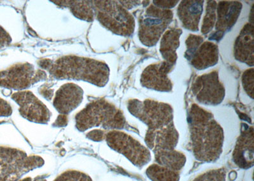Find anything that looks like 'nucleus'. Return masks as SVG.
Returning a JSON list of instances; mask_svg holds the SVG:
<instances>
[{
  "instance_id": "f257e3e1",
  "label": "nucleus",
  "mask_w": 254,
  "mask_h": 181,
  "mask_svg": "<svg viewBox=\"0 0 254 181\" xmlns=\"http://www.w3.org/2000/svg\"><path fill=\"white\" fill-rule=\"evenodd\" d=\"M38 65L55 80L83 81L103 87L110 78V68L106 63L83 57L65 56L56 60L45 59Z\"/></svg>"
},
{
  "instance_id": "f03ea898",
  "label": "nucleus",
  "mask_w": 254,
  "mask_h": 181,
  "mask_svg": "<svg viewBox=\"0 0 254 181\" xmlns=\"http://www.w3.org/2000/svg\"><path fill=\"white\" fill-rule=\"evenodd\" d=\"M192 153L198 161L212 163L221 157L224 132L210 113L192 106L189 115Z\"/></svg>"
},
{
  "instance_id": "7ed1b4c3",
  "label": "nucleus",
  "mask_w": 254,
  "mask_h": 181,
  "mask_svg": "<svg viewBox=\"0 0 254 181\" xmlns=\"http://www.w3.org/2000/svg\"><path fill=\"white\" fill-rule=\"evenodd\" d=\"M76 127L80 132L101 126L106 130L126 128L123 113L105 99H99L88 103L75 117Z\"/></svg>"
},
{
  "instance_id": "20e7f679",
  "label": "nucleus",
  "mask_w": 254,
  "mask_h": 181,
  "mask_svg": "<svg viewBox=\"0 0 254 181\" xmlns=\"http://www.w3.org/2000/svg\"><path fill=\"white\" fill-rule=\"evenodd\" d=\"M95 18L104 28L116 35L130 36L134 30V20L126 8L115 1H92Z\"/></svg>"
},
{
  "instance_id": "39448f33",
  "label": "nucleus",
  "mask_w": 254,
  "mask_h": 181,
  "mask_svg": "<svg viewBox=\"0 0 254 181\" xmlns=\"http://www.w3.org/2000/svg\"><path fill=\"white\" fill-rule=\"evenodd\" d=\"M128 110L146 124L147 132H159L174 126L173 113L169 106L152 101H146L143 105L140 102L131 101Z\"/></svg>"
},
{
  "instance_id": "423d86ee",
  "label": "nucleus",
  "mask_w": 254,
  "mask_h": 181,
  "mask_svg": "<svg viewBox=\"0 0 254 181\" xmlns=\"http://www.w3.org/2000/svg\"><path fill=\"white\" fill-rule=\"evenodd\" d=\"M44 164V160L38 156H28L23 151L0 146L1 177L19 179Z\"/></svg>"
},
{
  "instance_id": "0eeeda50",
  "label": "nucleus",
  "mask_w": 254,
  "mask_h": 181,
  "mask_svg": "<svg viewBox=\"0 0 254 181\" xmlns=\"http://www.w3.org/2000/svg\"><path fill=\"white\" fill-rule=\"evenodd\" d=\"M105 140L111 149L125 156L139 168H142L151 161L149 149L122 131H110L106 133Z\"/></svg>"
},
{
  "instance_id": "6e6552de",
  "label": "nucleus",
  "mask_w": 254,
  "mask_h": 181,
  "mask_svg": "<svg viewBox=\"0 0 254 181\" xmlns=\"http://www.w3.org/2000/svg\"><path fill=\"white\" fill-rule=\"evenodd\" d=\"M47 72L36 69L28 62L20 63L0 71V87L23 91L36 83L47 79Z\"/></svg>"
},
{
  "instance_id": "1a4fd4ad",
  "label": "nucleus",
  "mask_w": 254,
  "mask_h": 181,
  "mask_svg": "<svg viewBox=\"0 0 254 181\" xmlns=\"http://www.w3.org/2000/svg\"><path fill=\"white\" fill-rule=\"evenodd\" d=\"M11 98L19 106L24 119L36 123L47 124L52 116L51 111L33 92L29 90L13 93Z\"/></svg>"
},
{
  "instance_id": "9d476101",
  "label": "nucleus",
  "mask_w": 254,
  "mask_h": 181,
  "mask_svg": "<svg viewBox=\"0 0 254 181\" xmlns=\"http://www.w3.org/2000/svg\"><path fill=\"white\" fill-rule=\"evenodd\" d=\"M140 23L139 35L145 45H155L172 20V13L160 8H149Z\"/></svg>"
},
{
  "instance_id": "9b49d317",
  "label": "nucleus",
  "mask_w": 254,
  "mask_h": 181,
  "mask_svg": "<svg viewBox=\"0 0 254 181\" xmlns=\"http://www.w3.org/2000/svg\"><path fill=\"white\" fill-rule=\"evenodd\" d=\"M84 91L74 83H65L56 92L54 99V107L61 115H67L82 103Z\"/></svg>"
},
{
  "instance_id": "f8f14e48",
  "label": "nucleus",
  "mask_w": 254,
  "mask_h": 181,
  "mask_svg": "<svg viewBox=\"0 0 254 181\" xmlns=\"http://www.w3.org/2000/svg\"><path fill=\"white\" fill-rule=\"evenodd\" d=\"M233 160L238 167L249 169L254 166V132L253 128L245 129L238 138L234 151Z\"/></svg>"
},
{
  "instance_id": "ddd939ff",
  "label": "nucleus",
  "mask_w": 254,
  "mask_h": 181,
  "mask_svg": "<svg viewBox=\"0 0 254 181\" xmlns=\"http://www.w3.org/2000/svg\"><path fill=\"white\" fill-rule=\"evenodd\" d=\"M217 75L213 72L208 75L201 77V80L197 81V83L201 85V87H197V99L201 103L205 105H217L222 101L224 96V89L220 84Z\"/></svg>"
},
{
  "instance_id": "4468645a",
  "label": "nucleus",
  "mask_w": 254,
  "mask_h": 181,
  "mask_svg": "<svg viewBox=\"0 0 254 181\" xmlns=\"http://www.w3.org/2000/svg\"><path fill=\"white\" fill-rule=\"evenodd\" d=\"M203 1H183L179 8V15L183 23L192 31L198 30L199 18L203 10Z\"/></svg>"
},
{
  "instance_id": "2eb2a0df",
  "label": "nucleus",
  "mask_w": 254,
  "mask_h": 181,
  "mask_svg": "<svg viewBox=\"0 0 254 181\" xmlns=\"http://www.w3.org/2000/svg\"><path fill=\"white\" fill-rule=\"evenodd\" d=\"M63 7L69 9L72 15L84 21L92 22L95 19V11L92 1H51Z\"/></svg>"
},
{
  "instance_id": "dca6fc26",
  "label": "nucleus",
  "mask_w": 254,
  "mask_h": 181,
  "mask_svg": "<svg viewBox=\"0 0 254 181\" xmlns=\"http://www.w3.org/2000/svg\"><path fill=\"white\" fill-rule=\"evenodd\" d=\"M253 26L250 25L243 29L236 44V56L242 62L251 60L253 62Z\"/></svg>"
},
{
  "instance_id": "f3484780",
  "label": "nucleus",
  "mask_w": 254,
  "mask_h": 181,
  "mask_svg": "<svg viewBox=\"0 0 254 181\" xmlns=\"http://www.w3.org/2000/svg\"><path fill=\"white\" fill-rule=\"evenodd\" d=\"M155 158L156 164L177 172L180 171L187 162L186 156L176 149L156 154Z\"/></svg>"
},
{
  "instance_id": "a211bd4d",
  "label": "nucleus",
  "mask_w": 254,
  "mask_h": 181,
  "mask_svg": "<svg viewBox=\"0 0 254 181\" xmlns=\"http://www.w3.org/2000/svg\"><path fill=\"white\" fill-rule=\"evenodd\" d=\"M217 47L210 43H205L198 51L192 64L196 68L205 69L214 65L217 62Z\"/></svg>"
},
{
  "instance_id": "6ab92c4d",
  "label": "nucleus",
  "mask_w": 254,
  "mask_h": 181,
  "mask_svg": "<svg viewBox=\"0 0 254 181\" xmlns=\"http://www.w3.org/2000/svg\"><path fill=\"white\" fill-rule=\"evenodd\" d=\"M224 6L218 10V22L217 29H228L234 24L241 10L240 3H222Z\"/></svg>"
},
{
  "instance_id": "aec40b11",
  "label": "nucleus",
  "mask_w": 254,
  "mask_h": 181,
  "mask_svg": "<svg viewBox=\"0 0 254 181\" xmlns=\"http://www.w3.org/2000/svg\"><path fill=\"white\" fill-rule=\"evenodd\" d=\"M146 175L151 181H179V172L172 171L158 164L151 165L146 170Z\"/></svg>"
},
{
  "instance_id": "412c9836",
  "label": "nucleus",
  "mask_w": 254,
  "mask_h": 181,
  "mask_svg": "<svg viewBox=\"0 0 254 181\" xmlns=\"http://www.w3.org/2000/svg\"><path fill=\"white\" fill-rule=\"evenodd\" d=\"M178 34H179L178 31H169V32L166 33V35L164 36V38L162 40L161 51H163L162 55H165V58H167V60L168 57H169V62H171L170 54H171V56L172 60H174V51L176 50L177 47H178V44L179 45L178 40L179 35H178Z\"/></svg>"
},
{
  "instance_id": "4be33fe9",
  "label": "nucleus",
  "mask_w": 254,
  "mask_h": 181,
  "mask_svg": "<svg viewBox=\"0 0 254 181\" xmlns=\"http://www.w3.org/2000/svg\"><path fill=\"white\" fill-rule=\"evenodd\" d=\"M226 169L220 168L206 172L192 181H226Z\"/></svg>"
},
{
  "instance_id": "5701e85b",
  "label": "nucleus",
  "mask_w": 254,
  "mask_h": 181,
  "mask_svg": "<svg viewBox=\"0 0 254 181\" xmlns=\"http://www.w3.org/2000/svg\"><path fill=\"white\" fill-rule=\"evenodd\" d=\"M54 181H93L90 176L81 172L69 171L58 176Z\"/></svg>"
},
{
  "instance_id": "b1692460",
  "label": "nucleus",
  "mask_w": 254,
  "mask_h": 181,
  "mask_svg": "<svg viewBox=\"0 0 254 181\" xmlns=\"http://www.w3.org/2000/svg\"><path fill=\"white\" fill-rule=\"evenodd\" d=\"M207 13L205 18V22L203 26L202 31L203 33L209 32L212 29L213 24L215 21V2L212 4H210L209 8H207Z\"/></svg>"
},
{
  "instance_id": "393cba45",
  "label": "nucleus",
  "mask_w": 254,
  "mask_h": 181,
  "mask_svg": "<svg viewBox=\"0 0 254 181\" xmlns=\"http://www.w3.org/2000/svg\"><path fill=\"white\" fill-rule=\"evenodd\" d=\"M12 42V38L4 29L0 26V49L8 46Z\"/></svg>"
},
{
  "instance_id": "a878e982",
  "label": "nucleus",
  "mask_w": 254,
  "mask_h": 181,
  "mask_svg": "<svg viewBox=\"0 0 254 181\" xmlns=\"http://www.w3.org/2000/svg\"><path fill=\"white\" fill-rule=\"evenodd\" d=\"M12 114V108L7 101L0 97V117H9Z\"/></svg>"
},
{
  "instance_id": "bb28decb",
  "label": "nucleus",
  "mask_w": 254,
  "mask_h": 181,
  "mask_svg": "<svg viewBox=\"0 0 254 181\" xmlns=\"http://www.w3.org/2000/svg\"><path fill=\"white\" fill-rule=\"evenodd\" d=\"M106 133L104 131L97 129L88 132L87 137L94 141H102L105 139Z\"/></svg>"
},
{
  "instance_id": "cd10ccee",
  "label": "nucleus",
  "mask_w": 254,
  "mask_h": 181,
  "mask_svg": "<svg viewBox=\"0 0 254 181\" xmlns=\"http://www.w3.org/2000/svg\"><path fill=\"white\" fill-rule=\"evenodd\" d=\"M0 181H47L44 178L37 177L35 178H26L24 179H12L10 178L1 177Z\"/></svg>"
},
{
  "instance_id": "c85d7f7f",
  "label": "nucleus",
  "mask_w": 254,
  "mask_h": 181,
  "mask_svg": "<svg viewBox=\"0 0 254 181\" xmlns=\"http://www.w3.org/2000/svg\"><path fill=\"white\" fill-rule=\"evenodd\" d=\"M67 115H61L58 117L53 125L57 127H62V126L67 125Z\"/></svg>"
}]
</instances>
